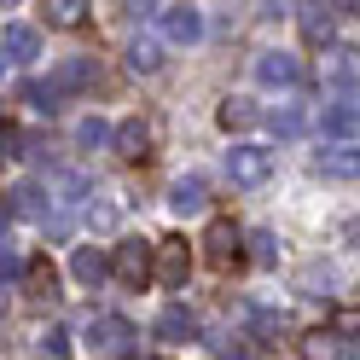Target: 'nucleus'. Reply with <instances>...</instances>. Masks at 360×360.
I'll list each match as a JSON object with an SVG mask.
<instances>
[{
    "mask_svg": "<svg viewBox=\"0 0 360 360\" xmlns=\"http://www.w3.org/2000/svg\"><path fill=\"white\" fill-rule=\"evenodd\" d=\"M87 349L99 360H134L140 354V331H134L122 314H99V320L87 326Z\"/></svg>",
    "mask_w": 360,
    "mask_h": 360,
    "instance_id": "f257e3e1",
    "label": "nucleus"
},
{
    "mask_svg": "<svg viewBox=\"0 0 360 360\" xmlns=\"http://www.w3.org/2000/svg\"><path fill=\"white\" fill-rule=\"evenodd\" d=\"M151 250H157V244H146V238H122L117 256H110V274H117V285L146 290V285H151Z\"/></svg>",
    "mask_w": 360,
    "mask_h": 360,
    "instance_id": "f03ea898",
    "label": "nucleus"
},
{
    "mask_svg": "<svg viewBox=\"0 0 360 360\" xmlns=\"http://www.w3.org/2000/svg\"><path fill=\"white\" fill-rule=\"evenodd\" d=\"M186 274H192V250H186V238H157V250H151V279H163L169 290H186Z\"/></svg>",
    "mask_w": 360,
    "mask_h": 360,
    "instance_id": "7ed1b4c3",
    "label": "nucleus"
},
{
    "mask_svg": "<svg viewBox=\"0 0 360 360\" xmlns=\"http://www.w3.org/2000/svg\"><path fill=\"white\" fill-rule=\"evenodd\" d=\"M267 174H274V151H262V146H233L227 151V180L233 186H262Z\"/></svg>",
    "mask_w": 360,
    "mask_h": 360,
    "instance_id": "20e7f679",
    "label": "nucleus"
},
{
    "mask_svg": "<svg viewBox=\"0 0 360 360\" xmlns=\"http://www.w3.org/2000/svg\"><path fill=\"white\" fill-rule=\"evenodd\" d=\"M157 24H163V35L174 41V47H192V41L204 35V18H198V6H157Z\"/></svg>",
    "mask_w": 360,
    "mask_h": 360,
    "instance_id": "39448f33",
    "label": "nucleus"
},
{
    "mask_svg": "<svg viewBox=\"0 0 360 360\" xmlns=\"http://www.w3.org/2000/svg\"><path fill=\"white\" fill-rule=\"evenodd\" d=\"M169 210L174 215H204L210 210V180L204 174H180L169 186Z\"/></svg>",
    "mask_w": 360,
    "mask_h": 360,
    "instance_id": "423d86ee",
    "label": "nucleus"
},
{
    "mask_svg": "<svg viewBox=\"0 0 360 360\" xmlns=\"http://www.w3.org/2000/svg\"><path fill=\"white\" fill-rule=\"evenodd\" d=\"M204 256H210L215 267L244 262V233L233 227V221H215V227H210V238H204Z\"/></svg>",
    "mask_w": 360,
    "mask_h": 360,
    "instance_id": "0eeeda50",
    "label": "nucleus"
},
{
    "mask_svg": "<svg viewBox=\"0 0 360 360\" xmlns=\"http://www.w3.org/2000/svg\"><path fill=\"white\" fill-rule=\"evenodd\" d=\"M256 76L267 87H297L302 82V58H290V53H262L256 58Z\"/></svg>",
    "mask_w": 360,
    "mask_h": 360,
    "instance_id": "6e6552de",
    "label": "nucleus"
},
{
    "mask_svg": "<svg viewBox=\"0 0 360 360\" xmlns=\"http://www.w3.org/2000/svg\"><path fill=\"white\" fill-rule=\"evenodd\" d=\"M110 140H117V151L128 157V163H146L151 157V122H140V117H128L117 134H110Z\"/></svg>",
    "mask_w": 360,
    "mask_h": 360,
    "instance_id": "1a4fd4ad",
    "label": "nucleus"
},
{
    "mask_svg": "<svg viewBox=\"0 0 360 360\" xmlns=\"http://www.w3.org/2000/svg\"><path fill=\"white\" fill-rule=\"evenodd\" d=\"M314 169H320L326 180H354L360 174V151L354 146H326L320 157H314Z\"/></svg>",
    "mask_w": 360,
    "mask_h": 360,
    "instance_id": "9d476101",
    "label": "nucleus"
},
{
    "mask_svg": "<svg viewBox=\"0 0 360 360\" xmlns=\"http://www.w3.org/2000/svg\"><path fill=\"white\" fill-rule=\"evenodd\" d=\"M157 337H163V343H192V337H198V320H192V308L169 302L163 314H157Z\"/></svg>",
    "mask_w": 360,
    "mask_h": 360,
    "instance_id": "9b49d317",
    "label": "nucleus"
},
{
    "mask_svg": "<svg viewBox=\"0 0 360 360\" xmlns=\"http://www.w3.org/2000/svg\"><path fill=\"white\" fill-rule=\"evenodd\" d=\"M360 128V110L349 105V99H337V105H326L320 110V134H331L337 146H349V134Z\"/></svg>",
    "mask_w": 360,
    "mask_h": 360,
    "instance_id": "f8f14e48",
    "label": "nucleus"
},
{
    "mask_svg": "<svg viewBox=\"0 0 360 360\" xmlns=\"http://www.w3.org/2000/svg\"><path fill=\"white\" fill-rule=\"evenodd\" d=\"M0 53H12V58H41V35L30 30V24H6V30H0Z\"/></svg>",
    "mask_w": 360,
    "mask_h": 360,
    "instance_id": "ddd939ff",
    "label": "nucleus"
},
{
    "mask_svg": "<svg viewBox=\"0 0 360 360\" xmlns=\"http://www.w3.org/2000/svg\"><path fill=\"white\" fill-rule=\"evenodd\" d=\"M94 76H99V70H94V58H64V64H58V70H53L47 82L58 87V94H76V87H87Z\"/></svg>",
    "mask_w": 360,
    "mask_h": 360,
    "instance_id": "4468645a",
    "label": "nucleus"
},
{
    "mask_svg": "<svg viewBox=\"0 0 360 360\" xmlns=\"http://www.w3.org/2000/svg\"><path fill=\"white\" fill-rule=\"evenodd\" d=\"M24 290H30L35 302H53V297H58V274H53V262H47V256L24 267Z\"/></svg>",
    "mask_w": 360,
    "mask_h": 360,
    "instance_id": "2eb2a0df",
    "label": "nucleus"
},
{
    "mask_svg": "<svg viewBox=\"0 0 360 360\" xmlns=\"http://www.w3.org/2000/svg\"><path fill=\"white\" fill-rule=\"evenodd\" d=\"M70 274H76L82 285H99V279L110 274V262H105V250H94V244H76V256H70Z\"/></svg>",
    "mask_w": 360,
    "mask_h": 360,
    "instance_id": "dca6fc26",
    "label": "nucleus"
},
{
    "mask_svg": "<svg viewBox=\"0 0 360 360\" xmlns=\"http://www.w3.org/2000/svg\"><path fill=\"white\" fill-rule=\"evenodd\" d=\"M354 76H360V53H349V47L326 53V82H331V87H349Z\"/></svg>",
    "mask_w": 360,
    "mask_h": 360,
    "instance_id": "f3484780",
    "label": "nucleus"
},
{
    "mask_svg": "<svg viewBox=\"0 0 360 360\" xmlns=\"http://www.w3.org/2000/svg\"><path fill=\"white\" fill-rule=\"evenodd\" d=\"M256 117H262V110H256V99H221V110H215V122L227 128V134H233V128H250Z\"/></svg>",
    "mask_w": 360,
    "mask_h": 360,
    "instance_id": "a211bd4d",
    "label": "nucleus"
},
{
    "mask_svg": "<svg viewBox=\"0 0 360 360\" xmlns=\"http://www.w3.org/2000/svg\"><path fill=\"white\" fill-rule=\"evenodd\" d=\"M302 35L314 47H326L331 41V6H302Z\"/></svg>",
    "mask_w": 360,
    "mask_h": 360,
    "instance_id": "6ab92c4d",
    "label": "nucleus"
},
{
    "mask_svg": "<svg viewBox=\"0 0 360 360\" xmlns=\"http://www.w3.org/2000/svg\"><path fill=\"white\" fill-rule=\"evenodd\" d=\"M128 70H140V76L163 70V47H157V41H134L128 47Z\"/></svg>",
    "mask_w": 360,
    "mask_h": 360,
    "instance_id": "aec40b11",
    "label": "nucleus"
},
{
    "mask_svg": "<svg viewBox=\"0 0 360 360\" xmlns=\"http://www.w3.org/2000/svg\"><path fill=\"white\" fill-rule=\"evenodd\" d=\"M41 12H47V24H53V30H76L87 6H82V0H47Z\"/></svg>",
    "mask_w": 360,
    "mask_h": 360,
    "instance_id": "412c9836",
    "label": "nucleus"
},
{
    "mask_svg": "<svg viewBox=\"0 0 360 360\" xmlns=\"http://www.w3.org/2000/svg\"><path fill=\"white\" fill-rule=\"evenodd\" d=\"M302 360H343V349H337L331 331H308L302 337Z\"/></svg>",
    "mask_w": 360,
    "mask_h": 360,
    "instance_id": "4be33fe9",
    "label": "nucleus"
},
{
    "mask_svg": "<svg viewBox=\"0 0 360 360\" xmlns=\"http://www.w3.org/2000/svg\"><path fill=\"white\" fill-rule=\"evenodd\" d=\"M267 128H274L279 140H297V134H302V110H297V105H279V110H267Z\"/></svg>",
    "mask_w": 360,
    "mask_h": 360,
    "instance_id": "5701e85b",
    "label": "nucleus"
},
{
    "mask_svg": "<svg viewBox=\"0 0 360 360\" xmlns=\"http://www.w3.org/2000/svg\"><path fill=\"white\" fill-rule=\"evenodd\" d=\"M105 140H110V128H105V122H99V117H87V122H82V128H76V146H82V151H99V146H105Z\"/></svg>",
    "mask_w": 360,
    "mask_h": 360,
    "instance_id": "b1692460",
    "label": "nucleus"
},
{
    "mask_svg": "<svg viewBox=\"0 0 360 360\" xmlns=\"http://www.w3.org/2000/svg\"><path fill=\"white\" fill-rule=\"evenodd\" d=\"M58 99H64V94H58L53 82H30V105H35V110H47V117H53V110H58Z\"/></svg>",
    "mask_w": 360,
    "mask_h": 360,
    "instance_id": "393cba45",
    "label": "nucleus"
},
{
    "mask_svg": "<svg viewBox=\"0 0 360 360\" xmlns=\"http://www.w3.org/2000/svg\"><path fill=\"white\" fill-rule=\"evenodd\" d=\"M331 337H360V308H337L331 314Z\"/></svg>",
    "mask_w": 360,
    "mask_h": 360,
    "instance_id": "a878e982",
    "label": "nucleus"
},
{
    "mask_svg": "<svg viewBox=\"0 0 360 360\" xmlns=\"http://www.w3.org/2000/svg\"><path fill=\"white\" fill-rule=\"evenodd\" d=\"M12 210H18V215H41V192H35V186H18V192H12Z\"/></svg>",
    "mask_w": 360,
    "mask_h": 360,
    "instance_id": "bb28decb",
    "label": "nucleus"
},
{
    "mask_svg": "<svg viewBox=\"0 0 360 360\" xmlns=\"http://www.w3.org/2000/svg\"><path fill=\"white\" fill-rule=\"evenodd\" d=\"M250 256L267 267V262H279V250H274V233H250Z\"/></svg>",
    "mask_w": 360,
    "mask_h": 360,
    "instance_id": "cd10ccee",
    "label": "nucleus"
},
{
    "mask_svg": "<svg viewBox=\"0 0 360 360\" xmlns=\"http://www.w3.org/2000/svg\"><path fill=\"white\" fill-rule=\"evenodd\" d=\"M0 274H6V279H12V274H24V267H18V256L6 250V238H0Z\"/></svg>",
    "mask_w": 360,
    "mask_h": 360,
    "instance_id": "c85d7f7f",
    "label": "nucleus"
},
{
    "mask_svg": "<svg viewBox=\"0 0 360 360\" xmlns=\"http://www.w3.org/2000/svg\"><path fill=\"white\" fill-rule=\"evenodd\" d=\"M343 238H349L354 250H360V221H349V227H343Z\"/></svg>",
    "mask_w": 360,
    "mask_h": 360,
    "instance_id": "c756f323",
    "label": "nucleus"
},
{
    "mask_svg": "<svg viewBox=\"0 0 360 360\" xmlns=\"http://www.w3.org/2000/svg\"><path fill=\"white\" fill-rule=\"evenodd\" d=\"M0 76H6V58H0Z\"/></svg>",
    "mask_w": 360,
    "mask_h": 360,
    "instance_id": "7c9ffc66",
    "label": "nucleus"
}]
</instances>
